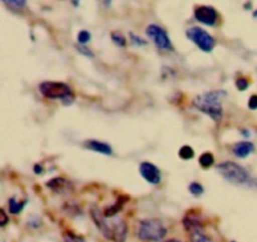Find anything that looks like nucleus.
I'll use <instances>...</instances> for the list:
<instances>
[{"label": "nucleus", "instance_id": "f257e3e1", "mask_svg": "<svg viewBox=\"0 0 257 242\" xmlns=\"http://www.w3.org/2000/svg\"><path fill=\"white\" fill-rule=\"evenodd\" d=\"M226 90L217 89L211 90V92H206L203 94L197 95L193 99L192 104L197 110L202 112L203 114L208 115L212 120L216 123L221 122L223 115L222 105H221V99L226 97Z\"/></svg>", "mask_w": 257, "mask_h": 242}, {"label": "nucleus", "instance_id": "f03ea898", "mask_svg": "<svg viewBox=\"0 0 257 242\" xmlns=\"http://www.w3.org/2000/svg\"><path fill=\"white\" fill-rule=\"evenodd\" d=\"M217 171L227 182L233 183V185L250 186L252 183L250 173L242 166H240L236 162L226 161V162L220 163L217 166Z\"/></svg>", "mask_w": 257, "mask_h": 242}, {"label": "nucleus", "instance_id": "7ed1b4c3", "mask_svg": "<svg viewBox=\"0 0 257 242\" xmlns=\"http://www.w3.org/2000/svg\"><path fill=\"white\" fill-rule=\"evenodd\" d=\"M167 233V228L158 218H146L138 223L137 236L142 241L158 242Z\"/></svg>", "mask_w": 257, "mask_h": 242}, {"label": "nucleus", "instance_id": "20e7f679", "mask_svg": "<svg viewBox=\"0 0 257 242\" xmlns=\"http://www.w3.org/2000/svg\"><path fill=\"white\" fill-rule=\"evenodd\" d=\"M186 37L191 40L192 43H195L197 45V48L200 50L205 53L212 52L213 48H215V39L211 34H208L205 29L200 27H192L188 28L186 30Z\"/></svg>", "mask_w": 257, "mask_h": 242}, {"label": "nucleus", "instance_id": "39448f33", "mask_svg": "<svg viewBox=\"0 0 257 242\" xmlns=\"http://www.w3.org/2000/svg\"><path fill=\"white\" fill-rule=\"evenodd\" d=\"M40 94L48 99H62L72 97V89L63 82H43L39 84Z\"/></svg>", "mask_w": 257, "mask_h": 242}, {"label": "nucleus", "instance_id": "423d86ee", "mask_svg": "<svg viewBox=\"0 0 257 242\" xmlns=\"http://www.w3.org/2000/svg\"><path fill=\"white\" fill-rule=\"evenodd\" d=\"M146 35L153 40L156 47L161 50H170L172 49V43H171L170 37L167 32L160 25L150 24L146 28Z\"/></svg>", "mask_w": 257, "mask_h": 242}, {"label": "nucleus", "instance_id": "0eeeda50", "mask_svg": "<svg viewBox=\"0 0 257 242\" xmlns=\"http://www.w3.org/2000/svg\"><path fill=\"white\" fill-rule=\"evenodd\" d=\"M193 15H195V19L197 22H200L203 25H207V27L216 25L218 19L217 10L213 7H210V5H200V7H197L193 12Z\"/></svg>", "mask_w": 257, "mask_h": 242}, {"label": "nucleus", "instance_id": "6e6552de", "mask_svg": "<svg viewBox=\"0 0 257 242\" xmlns=\"http://www.w3.org/2000/svg\"><path fill=\"white\" fill-rule=\"evenodd\" d=\"M140 175L151 185H158L161 182V171L151 162H142L140 165Z\"/></svg>", "mask_w": 257, "mask_h": 242}, {"label": "nucleus", "instance_id": "1a4fd4ad", "mask_svg": "<svg viewBox=\"0 0 257 242\" xmlns=\"http://www.w3.org/2000/svg\"><path fill=\"white\" fill-rule=\"evenodd\" d=\"M127 225L123 220H114L109 222V236L108 240L114 242H124L127 238Z\"/></svg>", "mask_w": 257, "mask_h": 242}, {"label": "nucleus", "instance_id": "9d476101", "mask_svg": "<svg viewBox=\"0 0 257 242\" xmlns=\"http://www.w3.org/2000/svg\"><path fill=\"white\" fill-rule=\"evenodd\" d=\"M45 185H47V187L49 188V190L58 193V195H65V193H69L73 191L72 183L63 177L52 178V180L48 181Z\"/></svg>", "mask_w": 257, "mask_h": 242}, {"label": "nucleus", "instance_id": "9b49d317", "mask_svg": "<svg viewBox=\"0 0 257 242\" xmlns=\"http://www.w3.org/2000/svg\"><path fill=\"white\" fill-rule=\"evenodd\" d=\"M84 147L87 148V150L93 151V152L100 153V155L110 156L113 152L112 147H110L109 145H107V143H104V142H100V141H97V140L85 141Z\"/></svg>", "mask_w": 257, "mask_h": 242}, {"label": "nucleus", "instance_id": "f8f14e48", "mask_svg": "<svg viewBox=\"0 0 257 242\" xmlns=\"http://www.w3.org/2000/svg\"><path fill=\"white\" fill-rule=\"evenodd\" d=\"M253 151H255V146H253V143L248 142V141H240V142L235 143L232 146L233 155L238 158H246Z\"/></svg>", "mask_w": 257, "mask_h": 242}, {"label": "nucleus", "instance_id": "ddd939ff", "mask_svg": "<svg viewBox=\"0 0 257 242\" xmlns=\"http://www.w3.org/2000/svg\"><path fill=\"white\" fill-rule=\"evenodd\" d=\"M182 223H183V227H185L186 231H188V232H193V231L202 230L201 221L192 215L186 216V217L183 218Z\"/></svg>", "mask_w": 257, "mask_h": 242}, {"label": "nucleus", "instance_id": "4468645a", "mask_svg": "<svg viewBox=\"0 0 257 242\" xmlns=\"http://www.w3.org/2000/svg\"><path fill=\"white\" fill-rule=\"evenodd\" d=\"M125 202H127V197H119L114 205L108 206V207L104 208V212H103V215H104L107 218L113 217V216H115L120 210H122L123 205H124Z\"/></svg>", "mask_w": 257, "mask_h": 242}, {"label": "nucleus", "instance_id": "2eb2a0df", "mask_svg": "<svg viewBox=\"0 0 257 242\" xmlns=\"http://www.w3.org/2000/svg\"><path fill=\"white\" fill-rule=\"evenodd\" d=\"M10 10L14 12H20L27 7V0H2Z\"/></svg>", "mask_w": 257, "mask_h": 242}, {"label": "nucleus", "instance_id": "dca6fc26", "mask_svg": "<svg viewBox=\"0 0 257 242\" xmlns=\"http://www.w3.org/2000/svg\"><path fill=\"white\" fill-rule=\"evenodd\" d=\"M190 241L191 242H213L212 238L208 237L202 230L193 231V232H190Z\"/></svg>", "mask_w": 257, "mask_h": 242}, {"label": "nucleus", "instance_id": "f3484780", "mask_svg": "<svg viewBox=\"0 0 257 242\" xmlns=\"http://www.w3.org/2000/svg\"><path fill=\"white\" fill-rule=\"evenodd\" d=\"M8 203H9L10 213H13V215H18V213H19V212H22L23 207H24V206H25L27 201H23V202H18L17 198L12 197Z\"/></svg>", "mask_w": 257, "mask_h": 242}, {"label": "nucleus", "instance_id": "a211bd4d", "mask_svg": "<svg viewBox=\"0 0 257 242\" xmlns=\"http://www.w3.org/2000/svg\"><path fill=\"white\" fill-rule=\"evenodd\" d=\"M110 39H112V42L119 48H124L125 44H127V39H125L124 35L119 32L110 33Z\"/></svg>", "mask_w": 257, "mask_h": 242}, {"label": "nucleus", "instance_id": "6ab92c4d", "mask_svg": "<svg viewBox=\"0 0 257 242\" xmlns=\"http://www.w3.org/2000/svg\"><path fill=\"white\" fill-rule=\"evenodd\" d=\"M178 156L182 158L183 161H188V160H192L193 156H195V151H193L192 147L190 146H182L178 151Z\"/></svg>", "mask_w": 257, "mask_h": 242}, {"label": "nucleus", "instance_id": "aec40b11", "mask_svg": "<svg viewBox=\"0 0 257 242\" xmlns=\"http://www.w3.org/2000/svg\"><path fill=\"white\" fill-rule=\"evenodd\" d=\"M200 165L202 166L203 168H208L213 165L215 162V158H213V155L210 152H205L203 155L200 156V160H198Z\"/></svg>", "mask_w": 257, "mask_h": 242}, {"label": "nucleus", "instance_id": "412c9836", "mask_svg": "<svg viewBox=\"0 0 257 242\" xmlns=\"http://www.w3.org/2000/svg\"><path fill=\"white\" fill-rule=\"evenodd\" d=\"M90 38H92V35H90V33L88 32V30H80L77 35L78 44H83V45L87 44V43L90 40Z\"/></svg>", "mask_w": 257, "mask_h": 242}, {"label": "nucleus", "instance_id": "4be33fe9", "mask_svg": "<svg viewBox=\"0 0 257 242\" xmlns=\"http://www.w3.org/2000/svg\"><path fill=\"white\" fill-rule=\"evenodd\" d=\"M75 49L78 50V53H80L82 55H84V57L87 58H94V53L90 50V48L85 47V45L83 44H77L75 45Z\"/></svg>", "mask_w": 257, "mask_h": 242}, {"label": "nucleus", "instance_id": "5701e85b", "mask_svg": "<svg viewBox=\"0 0 257 242\" xmlns=\"http://www.w3.org/2000/svg\"><path fill=\"white\" fill-rule=\"evenodd\" d=\"M188 191H190L193 196H201L203 193V187L202 185H200L198 182H192L188 186Z\"/></svg>", "mask_w": 257, "mask_h": 242}, {"label": "nucleus", "instance_id": "b1692460", "mask_svg": "<svg viewBox=\"0 0 257 242\" xmlns=\"http://www.w3.org/2000/svg\"><path fill=\"white\" fill-rule=\"evenodd\" d=\"M130 38H131V42L133 43L135 45H137V47H143V45L147 44V42L143 39H141L138 35H136L135 33H130Z\"/></svg>", "mask_w": 257, "mask_h": 242}, {"label": "nucleus", "instance_id": "393cba45", "mask_svg": "<svg viewBox=\"0 0 257 242\" xmlns=\"http://www.w3.org/2000/svg\"><path fill=\"white\" fill-rule=\"evenodd\" d=\"M64 240H65V242H85L84 238L79 237V236H75L74 233H72V232L65 233Z\"/></svg>", "mask_w": 257, "mask_h": 242}, {"label": "nucleus", "instance_id": "a878e982", "mask_svg": "<svg viewBox=\"0 0 257 242\" xmlns=\"http://www.w3.org/2000/svg\"><path fill=\"white\" fill-rule=\"evenodd\" d=\"M236 88L238 90H246L248 88V80L245 79V78H238L236 80Z\"/></svg>", "mask_w": 257, "mask_h": 242}, {"label": "nucleus", "instance_id": "bb28decb", "mask_svg": "<svg viewBox=\"0 0 257 242\" xmlns=\"http://www.w3.org/2000/svg\"><path fill=\"white\" fill-rule=\"evenodd\" d=\"M247 105H248V108H250V109H252V110L257 109V95L256 94L251 95L250 99H248Z\"/></svg>", "mask_w": 257, "mask_h": 242}, {"label": "nucleus", "instance_id": "cd10ccee", "mask_svg": "<svg viewBox=\"0 0 257 242\" xmlns=\"http://www.w3.org/2000/svg\"><path fill=\"white\" fill-rule=\"evenodd\" d=\"M7 223H8L7 213H5L4 210H0V226H2V227H4Z\"/></svg>", "mask_w": 257, "mask_h": 242}, {"label": "nucleus", "instance_id": "c85d7f7f", "mask_svg": "<svg viewBox=\"0 0 257 242\" xmlns=\"http://www.w3.org/2000/svg\"><path fill=\"white\" fill-rule=\"evenodd\" d=\"M34 172L37 173V175H40V173H43V168H42V166L35 165V166H34Z\"/></svg>", "mask_w": 257, "mask_h": 242}, {"label": "nucleus", "instance_id": "c756f323", "mask_svg": "<svg viewBox=\"0 0 257 242\" xmlns=\"http://www.w3.org/2000/svg\"><path fill=\"white\" fill-rule=\"evenodd\" d=\"M251 7H252V4H251V3L250 2H248V3H246V4H245V9H251Z\"/></svg>", "mask_w": 257, "mask_h": 242}, {"label": "nucleus", "instance_id": "7c9ffc66", "mask_svg": "<svg viewBox=\"0 0 257 242\" xmlns=\"http://www.w3.org/2000/svg\"><path fill=\"white\" fill-rule=\"evenodd\" d=\"M242 135H245V136H246V137H248V131L243 130V131H242Z\"/></svg>", "mask_w": 257, "mask_h": 242}, {"label": "nucleus", "instance_id": "2f4dec72", "mask_svg": "<svg viewBox=\"0 0 257 242\" xmlns=\"http://www.w3.org/2000/svg\"><path fill=\"white\" fill-rule=\"evenodd\" d=\"M252 17H253V18H256V19H257V9L255 10V12L252 13Z\"/></svg>", "mask_w": 257, "mask_h": 242}, {"label": "nucleus", "instance_id": "473e14b6", "mask_svg": "<svg viewBox=\"0 0 257 242\" xmlns=\"http://www.w3.org/2000/svg\"><path fill=\"white\" fill-rule=\"evenodd\" d=\"M73 4H74V7H78V0H73Z\"/></svg>", "mask_w": 257, "mask_h": 242}, {"label": "nucleus", "instance_id": "72a5a7b5", "mask_svg": "<svg viewBox=\"0 0 257 242\" xmlns=\"http://www.w3.org/2000/svg\"><path fill=\"white\" fill-rule=\"evenodd\" d=\"M165 242H181V241H178V240H167V241H165Z\"/></svg>", "mask_w": 257, "mask_h": 242}, {"label": "nucleus", "instance_id": "f704fd0d", "mask_svg": "<svg viewBox=\"0 0 257 242\" xmlns=\"http://www.w3.org/2000/svg\"><path fill=\"white\" fill-rule=\"evenodd\" d=\"M109 2H112V0H105V4H109Z\"/></svg>", "mask_w": 257, "mask_h": 242}, {"label": "nucleus", "instance_id": "c9c22d12", "mask_svg": "<svg viewBox=\"0 0 257 242\" xmlns=\"http://www.w3.org/2000/svg\"><path fill=\"white\" fill-rule=\"evenodd\" d=\"M231 242H236V241H231Z\"/></svg>", "mask_w": 257, "mask_h": 242}]
</instances>
